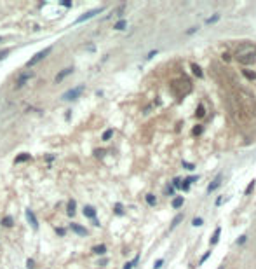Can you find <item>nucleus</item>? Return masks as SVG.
Instances as JSON below:
<instances>
[{"label":"nucleus","mask_w":256,"mask_h":269,"mask_svg":"<svg viewBox=\"0 0 256 269\" xmlns=\"http://www.w3.org/2000/svg\"><path fill=\"white\" fill-rule=\"evenodd\" d=\"M85 89L84 84H80V86L77 87H72V89H68L66 93H63V96H61V100H64V102H68V100H75V98H79L80 94H82V91Z\"/></svg>","instance_id":"obj_1"},{"label":"nucleus","mask_w":256,"mask_h":269,"mask_svg":"<svg viewBox=\"0 0 256 269\" xmlns=\"http://www.w3.org/2000/svg\"><path fill=\"white\" fill-rule=\"evenodd\" d=\"M49 53H51V47H45L44 51H38V53L35 54V56H33V58H32V59H30V61L26 63V66L30 68V66H33V65H37L38 61H42V59L45 58V56H47Z\"/></svg>","instance_id":"obj_2"},{"label":"nucleus","mask_w":256,"mask_h":269,"mask_svg":"<svg viewBox=\"0 0 256 269\" xmlns=\"http://www.w3.org/2000/svg\"><path fill=\"white\" fill-rule=\"evenodd\" d=\"M33 75H35L33 72H25V74H21V75L17 77V81H16V89L23 87L25 84H26V81H30V79H32Z\"/></svg>","instance_id":"obj_3"},{"label":"nucleus","mask_w":256,"mask_h":269,"mask_svg":"<svg viewBox=\"0 0 256 269\" xmlns=\"http://www.w3.org/2000/svg\"><path fill=\"white\" fill-rule=\"evenodd\" d=\"M101 11H103L101 7H99V9H92V11H87L85 14H82L80 18H77V21H75V23H84V21H87V19H91V18H94L96 14H99Z\"/></svg>","instance_id":"obj_4"},{"label":"nucleus","mask_w":256,"mask_h":269,"mask_svg":"<svg viewBox=\"0 0 256 269\" xmlns=\"http://www.w3.org/2000/svg\"><path fill=\"white\" fill-rule=\"evenodd\" d=\"M26 219H28V222L32 224L33 229L37 231V229H38V220H37V217H35V213H33V210H30V208L26 210Z\"/></svg>","instance_id":"obj_5"},{"label":"nucleus","mask_w":256,"mask_h":269,"mask_svg":"<svg viewBox=\"0 0 256 269\" xmlns=\"http://www.w3.org/2000/svg\"><path fill=\"white\" fill-rule=\"evenodd\" d=\"M70 227H72V231L75 232V234H79V236H85L87 234V231H85V227H82V226H79V224H70Z\"/></svg>","instance_id":"obj_6"},{"label":"nucleus","mask_w":256,"mask_h":269,"mask_svg":"<svg viewBox=\"0 0 256 269\" xmlns=\"http://www.w3.org/2000/svg\"><path fill=\"white\" fill-rule=\"evenodd\" d=\"M72 72H73V66H68V68H63V70L59 72L58 75H56V82H61V81H63V79H64V77H66V75H70Z\"/></svg>","instance_id":"obj_7"},{"label":"nucleus","mask_w":256,"mask_h":269,"mask_svg":"<svg viewBox=\"0 0 256 269\" xmlns=\"http://www.w3.org/2000/svg\"><path fill=\"white\" fill-rule=\"evenodd\" d=\"M84 215L89 217V219H94L96 217V210L92 206H84Z\"/></svg>","instance_id":"obj_8"},{"label":"nucleus","mask_w":256,"mask_h":269,"mask_svg":"<svg viewBox=\"0 0 256 269\" xmlns=\"http://www.w3.org/2000/svg\"><path fill=\"white\" fill-rule=\"evenodd\" d=\"M75 208H77V203H75L73 199H72V201L68 203V210H66V211H68V215H70V217H73V215H75V211H77Z\"/></svg>","instance_id":"obj_9"},{"label":"nucleus","mask_w":256,"mask_h":269,"mask_svg":"<svg viewBox=\"0 0 256 269\" xmlns=\"http://www.w3.org/2000/svg\"><path fill=\"white\" fill-rule=\"evenodd\" d=\"M92 252L98 253V255H105V253H107V247H105V245H98V247L92 248Z\"/></svg>","instance_id":"obj_10"},{"label":"nucleus","mask_w":256,"mask_h":269,"mask_svg":"<svg viewBox=\"0 0 256 269\" xmlns=\"http://www.w3.org/2000/svg\"><path fill=\"white\" fill-rule=\"evenodd\" d=\"M28 159H30V154L23 152L21 156H17L16 159H14V163H16V164H19V163H25V161H28Z\"/></svg>","instance_id":"obj_11"},{"label":"nucleus","mask_w":256,"mask_h":269,"mask_svg":"<svg viewBox=\"0 0 256 269\" xmlns=\"http://www.w3.org/2000/svg\"><path fill=\"white\" fill-rule=\"evenodd\" d=\"M2 226H4V227H12V226H14L12 217H4V219H2Z\"/></svg>","instance_id":"obj_12"},{"label":"nucleus","mask_w":256,"mask_h":269,"mask_svg":"<svg viewBox=\"0 0 256 269\" xmlns=\"http://www.w3.org/2000/svg\"><path fill=\"white\" fill-rule=\"evenodd\" d=\"M112 134H113V129H107V131L103 133V140H105V142H108L110 138H112Z\"/></svg>","instance_id":"obj_13"},{"label":"nucleus","mask_w":256,"mask_h":269,"mask_svg":"<svg viewBox=\"0 0 256 269\" xmlns=\"http://www.w3.org/2000/svg\"><path fill=\"white\" fill-rule=\"evenodd\" d=\"M126 25H127V23L124 21V19H120L118 23H115V26H113V28H115V30H124V28H126Z\"/></svg>","instance_id":"obj_14"},{"label":"nucleus","mask_w":256,"mask_h":269,"mask_svg":"<svg viewBox=\"0 0 256 269\" xmlns=\"http://www.w3.org/2000/svg\"><path fill=\"white\" fill-rule=\"evenodd\" d=\"M138 259H139V257H136V259H134V260H133V262H127V264H126V266H124V269H133L134 266L138 264Z\"/></svg>","instance_id":"obj_15"},{"label":"nucleus","mask_w":256,"mask_h":269,"mask_svg":"<svg viewBox=\"0 0 256 269\" xmlns=\"http://www.w3.org/2000/svg\"><path fill=\"white\" fill-rule=\"evenodd\" d=\"M146 203H148V205H152V206L155 205V198L152 196V194H148V196H146Z\"/></svg>","instance_id":"obj_16"},{"label":"nucleus","mask_w":256,"mask_h":269,"mask_svg":"<svg viewBox=\"0 0 256 269\" xmlns=\"http://www.w3.org/2000/svg\"><path fill=\"white\" fill-rule=\"evenodd\" d=\"M26 267H28V269H33V267H35V262H33V259H28V260H26Z\"/></svg>","instance_id":"obj_17"},{"label":"nucleus","mask_w":256,"mask_h":269,"mask_svg":"<svg viewBox=\"0 0 256 269\" xmlns=\"http://www.w3.org/2000/svg\"><path fill=\"white\" fill-rule=\"evenodd\" d=\"M195 227H199V226H202V219H193V222H192Z\"/></svg>","instance_id":"obj_18"},{"label":"nucleus","mask_w":256,"mask_h":269,"mask_svg":"<svg viewBox=\"0 0 256 269\" xmlns=\"http://www.w3.org/2000/svg\"><path fill=\"white\" fill-rule=\"evenodd\" d=\"M181 203H183V199H176V201L173 203V206H174V208H178V206H181Z\"/></svg>","instance_id":"obj_19"},{"label":"nucleus","mask_w":256,"mask_h":269,"mask_svg":"<svg viewBox=\"0 0 256 269\" xmlns=\"http://www.w3.org/2000/svg\"><path fill=\"white\" fill-rule=\"evenodd\" d=\"M115 213H118V215L122 213V205H117V206H115Z\"/></svg>","instance_id":"obj_20"},{"label":"nucleus","mask_w":256,"mask_h":269,"mask_svg":"<svg viewBox=\"0 0 256 269\" xmlns=\"http://www.w3.org/2000/svg\"><path fill=\"white\" fill-rule=\"evenodd\" d=\"M56 232H58L59 236H64V229H63V227H59V229H56Z\"/></svg>","instance_id":"obj_21"},{"label":"nucleus","mask_w":256,"mask_h":269,"mask_svg":"<svg viewBox=\"0 0 256 269\" xmlns=\"http://www.w3.org/2000/svg\"><path fill=\"white\" fill-rule=\"evenodd\" d=\"M61 4H63L64 7H72V2H70V0H64V2H61Z\"/></svg>","instance_id":"obj_22"},{"label":"nucleus","mask_w":256,"mask_h":269,"mask_svg":"<svg viewBox=\"0 0 256 269\" xmlns=\"http://www.w3.org/2000/svg\"><path fill=\"white\" fill-rule=\"evenodd\" d=\"M162 264H164V260H157V262H155V269H159Z\"/></svg>","instance_id":"obj_23"},{"label":"nucleus","mask_w":256,"mask_h":269,"mask_svg":"<svg viewBox=\"0 0 256 269\" xmlns=\"http://www.w3.org/2000/svg\"><path fill=\"white\" fill-rule=\"evenodd\" d=\"M7 53H9V49H6L4 53H0V59H2V58H6V54H7Z\"/></svg>","instance_id":"obj_24"},{"label":"nucleus","mask_w":256,"mask_h":269,"mask_svg":"<svg viewBox=\"0 0 256 269\" xmlns=\"http://www.w3.org/2000/svg\"><path fill=\"white\" fill-rule=\"evenodd\" d=\"M0 42H2V38H0Z\"/></svg>","instance_id":"obj_25"}]
</instances>
